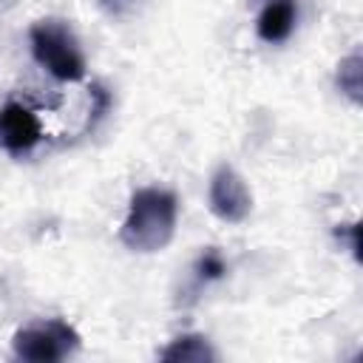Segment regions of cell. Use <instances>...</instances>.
<instances>
[{"instance_id": "cell-1", "label": "cell", "mask_w": 363, "mask_h": 363, "mask_svg": "<svg viewBox=\"0 0 363 363\" xmlns=\"http://www.w3.org/2000/svg\"><path fill=\"white\" fill-rule=\"evenodd\" d=\"M179 201L164 187H139L128 201L119 241L133 252H156L170 244L176 233Z\"/></svg>"}, {"instance_id": "cell-2", "label": "cell", "mask_w": 363, "mask_h": 363, "mask_svg": "<svg viewBox=\"0 0 363 363\" xmlns=\"http://www.w3.org/2000/svg\"><path fill=\"white\" fill-rule=\"evenodd\" d=\"M31 57L60 82H79L85 77V54L74 28L65 20L45 17L28 28Z\"/></svg>"}, {"instance_id": "cell-11", "label": "cell", "mask_w": 363, "mask_h": 363, "mask_svg": "<svg viewBox=\"0 0 363 363\" xmlns=\"http://www.w3.org/2000/svg\"><path fill=\"white\" fill-rule=\"evenodd\" d=\"M335 233L349 238V250H352V255L360 261V224H357V221H354V224H343V227H337Z\"/></svg>"}, {"instance_id": "cell-6", "label": "cell", "mask_w": 363, "mask_h": 363, "mask_svg": "<svg viewBox=\"0 0 363 363\" xmlns=\"http://www.w3.org/2000/svg\"><path fill=\"white\" fill-rule=\"evenodd\" d=\"M298 23V3L295 0H267L258 20H255V31L264 43L275 45L289 40V34L295 31Z\"/></svg>"}, {"instance_id": "cell-7", "label": "cell", "mask_w": 363, "mask_h": 363, "mask_svg": "<svg viewBox=\"0 0 363 363\" xmlns=\"http://www.w3.org/2000/svg\"><path fill=\"white\" fill-rule=\"evenodd\" d=\"M162 360L167 363H207V360H216V349L210 346V340L204 335H179L173 337L162 352H159Z\"/></svg>"}, {"instance_id": "cell-5", "label": "cell", "mask_w": 363, "mask_h": 363, "mask_svg": "<svg viewBox=\"0 0 363 363\" xmlns=\"http://www.w3.org/2000/svg\"><path fill=\"white\" fill-rule=\"evenodd\" d=\"M43 139V125L37 113L23 102H6L0 108V150L9 156H23Z\"/></svg>"}, {"instance_id": "cell-10", "label": "cell", "mask_w": 363, "mask_h": 363, "mask_svg": "<svg viewBox=\"0 0 363 363\" xmlns=\"http://www.w3.org/2000/svg\"><path fill=\"white\" fill-rule=\"evenodd\" d=\"M91 99H94V108H91V116H88V128L94 130V128L108 116V111H111V105H113V96H111V91H108L105 85L91 82Z\"/></svg>"}, {"instance_id": "cell-4", "label": "cell", "mask_w": 363, "mask_h": 363, "mask_svg": "<svg viewBox=\"0 0 363 363\" xmlns=\"http://www.w3.org/2000/svg\"><path fill=\"white\" fill-rule=\"evenodd\" d=\"M207 204L210 213L227 224H241L252 210V193L241 173H235L230 164H218L210 176L207 187Z\"/></svg>"}, {"instance_id": "cell-3", "label": "cell", "mask_w": 363, "mask_h": 363, "mask_svg": "<svg viewBox=\"0 0 363 363\" xmlns=\"http://www.w3.org/2000/svg\"><path fill=\"white\" fill-rule=\"evenodd\" d=\"M14 357L28 363L65 360L79 349V332L62 318H43L14 332Z\"/></svg>"}, {"instance_id": "cell-12", "label": "cell", "mask_w": 363, "mask_h": 363, "mask_svg": "<svg viewBox=\"0 0 363 363\" xmlns=\"http://www.w3.org/2000/svg\"><path fill=\"white\" fill-rule=\"evenodd\" d=\"M102 11H108L111 17H125L128 11H133L136 0H96Z\"/></svg>"}, {"instance_id": "cell-9", "label": "cell", "mask_w": 363, "mask_h": 363, "mask_svg": "<svg viewBox=\"0 0 363 363\" xmlns=\"http://www.w3.org/2000/svg\"><path fill=\"white\" fill-rule=\"evenodd\" d=\"M193 272H196V281H199V284H210V281H218V278L227 275V264H224V258H221V252H218L216 247H207V250L199 255Z\"/></svg>"}, {"instance_id": "cell-8", "label": "cell", "mask_w": 363, "mask_h": 363, "mask_svg": "<svg viewBox=\"0 0 363 363\" xmlns=\"http://www.w3.org/2000/svg\"><path fill=\"white\" fill-rule=\"evenodd\" d=\"M337 88L354 105L363 99V60H360V51H352L349 57L340 60V65H337Z\"/></svg>"}]
</instances>
